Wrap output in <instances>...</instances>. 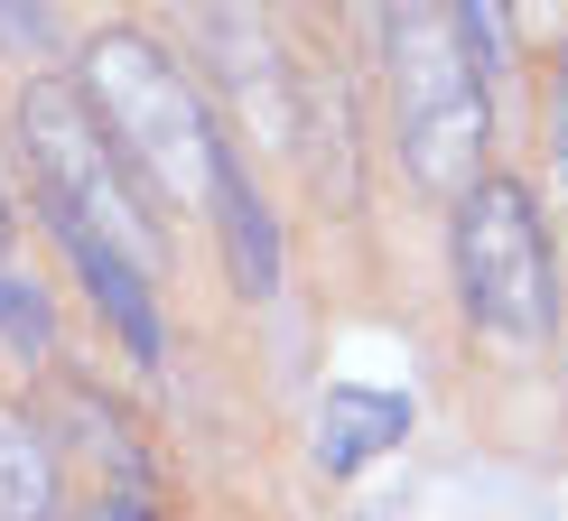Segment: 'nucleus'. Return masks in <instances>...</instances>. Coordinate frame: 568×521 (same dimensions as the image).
<instances>
[{
	"label": "nucleus",
	"mask_w": 568,
	"mask_h": 521,
	"mask_svg": "<svg viewBox=\"0 0 568 521\" xmlns=\"http://www.w3.org/2000/svg\"><path fill=\"white\" fill-rule=\"evenodd\" d=\"M383 75H392V122H400L410 177L457 205L485 177V140H494L485 65L466 47V29L438 0H383Z\"/></svg>",
	"instance_id": "1"
},
{
	"label": "nucleus",
	"mask_w": 568,
	"mask_h": 521,
	"mask_svg": "<svg viewBox=\"0 0 568 521\" xmlns=\"http://www.w3.org/2000/svg\"><path fill=\"white\" fill-rule=\"evenodd\" d=\"M75 93H84L93 122H103L112 159H122L150 196L205 205V140H215V112H205L196 84L169 65V47H150V38H131V29L93 38Z\"/></svg>",
	"instance_id": "2"
},
{
	"label": "nucleus",
	"mask_w": 568,
	"mask_h": 521,
	"mask_svg": "<svg viewBox=\"0 0 568 521\" xmlns=\"http://www.w3.org/2000/svg\"><path fill=\"white\" fill-rule=\"evenodd\" d=\"M19 140H29V159H38V196L47 205H65L75 224H93L112 252L169 270V224H159V205L140 196V177L112 159L103 122L84 112V93L65 75H38L29 93H19Z\"/></svg>",
	"instance_id": "3"
},
{
	"label": "nucleus",
	"mask_w": 568,
	"mask_h": 521,
	"mask_svg": "<svg viewBox=\"0 0 568 521\" xmlns=\"http://www.w3.org/2000/svg\"><path fill=\"white\" fill-rule=\"evenodd\" d=\"M457 289H466V317L504 345H540L559 326L550 224H540L523 177H476L457 196Z\"/></svg>",
	"instance_id": "4"
},
{
	"label": "nucleus",
	"mask_w": 568,
	"mask_h": 521,
	"mask_svg": "<svg viewBox=\"0 0 568 521\" xmlns=\"http://www.w3.org/2000/svg\"><path fill=\"white\" fill-rule=\"evenodd\" d=\"M47 233L65 243V260H75V279L93 289V307H103V317L122 326V345L140 354V364H159V345H169V336H159V298H150V270H140L131 252H112L93 224H75L65 205H47Z\"/></svg>",
	"instance_id": "5"
},
{
	"label": "nucleus",
	"mask_w": 568,
	"mask_h": 521,
	"mask_svg": "<svg viewBox=\"0 0 568 521\" xmlns=\"http://www.w3.org/2000/svg\"><path fill=\"white\" fill-rule=\"evenodd\" d=\"M205 205H215V224H224V252H233V279H243L252 298H271L280 289V224H271V205H262V186H252L243 168V150L224 140H205Z\"/></svg>",
	"instance_id": "6"
},
{
	"label": "nucleus",
	"mask_w": 568,
	"mask_h": 521,
	"mask_svg": "<svg viewBox=\"0 0 568 521\" xmlns=\"http://www.w3.org/2000/svg\"><path fill=\"white\" fill-rule=\"evenodd\" d=\"M410 438V400L400 391H326V419H317V457L354 476V466L392 457V447Z\"/></svg>",
	"instance_id": "7"
},
{
	"label": "nucleus",
	"mask_w": 568,
	"mask_h": 521,
	"mask_svg": "<svg viewBox=\"0 0 568 521\" xmlns=\"http://www.w3.org/2000/svg\"><path fill=\"white\" fill-rule=\"evenodd\" d=\"M65 476H57V438L29 410H0V521H57Z\"/></svg>",
	"instance_id": "8"
},
{
	"label": "nucleus",
	"mask_w": 568,
	"mask_h": 521,
	"mask_svg": "<svg viewBox=\"0 0 568 521\" xmlns=\"http://www.w3.org/2000/svg\"><path fill=\"white\" fill-rule=\"evenodd\" d=\"M0 336H10L19 354H47L57 345V326H47V298L19 289V279H0Z\"/></svg>",
	"instance_id": "9"
},
{
	"label": "nucleus",
	"mask_w": 568,
	"mask_h": 521,
	"mask_svg": "<svg viewBox=\"0 0 568 521\" xmlns=\"http://www.w3.org/2000/svg\"><path fill=\"white\" fill-rule=\"evenodd\" d=\"M75 521H159V503H150V484H131V493H84Z\"/></svg>",
	"instance_id": "10"
},
{
	"label": "nucleus",
	"mask_w": 568,
	"mask_h": 521,
	"mask_svg": "<svg viewBox=\"0 0 568 521\" xmlns=\"http://www.w3.org/2000/svg\"><path fill=\"white\" fill-rule=\"evenodd\" d=\"M438 10H447V19L466 29V47H476V65H494V10H485V0H438Z\"/></svg>",
	"instance_id": "11"
},
{
	"label": "nucleus",
	"mask_w": 568,
	"mask_h": 521,
	"mask_svg": "<svg viewBox=\"0 0 568 521\" xmlns=\"http://www.w3.org/2000/svg\"><path fill=\"white\" fill-rule=\"evenodd\" d=\"M559 168H568V93H559Z\"/></svg>",
	"instance_id": "12"
},
{
	"label": "nucleus",
	"mask_w": 568,
	"mask_h": 521,
	"mask_svg": "<svg viewBox=\"0 0 568 521\" xmlns=\"http://www.w3.org/2000/svg\"><path fill=\"white\" fill-rule=\"evenodd\" d=\"M0 252H10V205H0Z\"/></svg>",
	"instance_id": "13"
},
{
	"label": "nucleus",
	"mask_w": 568,
	"mask_h": 521,
	"mask_svg": "<svg viewBox=\"0 0 568 521\" xmlns=\"http://www.w3.org/2000/svg\"><path fill=\"white\" fill-rule=\"evenodd\" d=\"M485 10H494V19H504V10H513V0H485Z\"/></svg>",
	"instance_id": "14"
}]
</instances>
